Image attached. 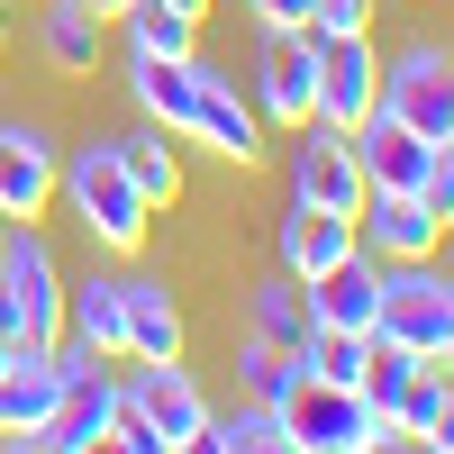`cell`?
<instances>
[{"label":"cell","instance_id":"cell-1","mask_svg":"<svg viewBox=\"0 0 454 454\" xmlns=\"http://www.w3.org/2000/svg\"><path fill=\"white\" fill-rule=\"evenodd\" d=\"M128 91H137V109L155 119L164 137H192V145H209V155H227V164H254L263 155V128H254V109L237 100V82H227L218 64H200V55H128Z\"/></svg>","mask_w":454,"mask_h":454},{"label":"cell","instance_id":"cell-2","mask_svg":"<svg viewBox=\"0 0 454 454\" xmlns=\"http://www.w3.org/2000/svg\"><path fill=\"white\" fill-rule=\"evenodd\" d=\"M55 192L73 200V218L91 227V246H109V254H137V246H145V227H155V200L128 182V164H119V145H109V137L73 145Z\"/></svg>","mask_w":454,"mask_h":454},{"label":"cell","instance_id":"cell-3","mask_svg":"<svg viewBox=\"0 0 454 454\" xmlns=\"http://www.w3.org/2000/svg\"><path fill=\"white\" fill-rule=\"evenodd\" d=\"M0 336L10 346H55L64 336V273H55V246L36 227H0Z\"/></svg>","mask_w":454,"mask_h":454},{"label":"cell","instance_id":"cell-4","mask_svg":"<svg viewBox=\"0 0 454 454\" xmlns=\"http://www.w3.org/2000/svg\"><path fill=\"white\" fill-rule=\"evenodd\" d=\"M282 427H291V454H382V445H409L391 419H372L364 391L318 382V372H300V391L282 400Z\"/></svg>","mask_w":454,"mask_h":454},{"label":"cell","instance_id":"cell-5","mask_svg":"<svg viewBox=\"0 0 454 454\" xmlns=\"http://www.w3.org/2000/svg\"><path fill=\"white\" fill-rule=\"evenodd\" d=\"M372 346H400V355H445V273L419 263H382V309H372Z\"/></svg>","mask_w":454,"mask_h":454},{"label":"cell","instance_id":"cell-6","mask_svg":"<svg viewBox=\"0 0 454 454\" xmlns=\"http://www.w3.org/2000/svg\"><path fill=\"white\" fill-rule=\"evenodd\" d=\"M291 137H300V145H291V200L355 218V209H364V164H355V137H346V128H327V119H300Z\"/></svg>","mask_w":454,"mask_h":454},{"label":"cell","instance_id":"cell-7","mask_svg":"<svg viewBox=\"0 0 454 454\" xmlns=\"http://www.w3.org/2000/svg\"><path fill=\"white\" fill-rule=\"evenodd\" d=\"M382 109L400 128H419L427 145H454V55L445 46H409L382 73Z\"/></svg>","mask_w":454,"mask_h":454},{"label":"cell","instance_id":"cell-8","mask_svg":"<svg viewBox=\"0 0 454 454\" xmlns=\"http://www.w3.org/2000/svg\"><path fill=\"white\" fill-rule=\"evenodd\" d=\"M64 182V145L36 119H0V218H46Z\"/></svg>","mask_w":454,"mask_h":454},{"label":"cell","instance_id":"cell-9","mask_svg":"<svg viewBox=\"0 0 454 454\" xmlns=\"http://www.w3.org/2000/svg\"><path fill=\"white\" fill-rule=\"evenodd\" d=\"M119 400L164 436V454H182V445L200 436V419H209V400H200V382H192V364H182V355L137 364V382H119Z\"/></svg>","mask_w":454,"mask_h":454},{"label":"cell","instance_id":"cell-10","mask_svg":"<svg viewBox=\"0 0 454 454\" xmlns=\"http://www.w3.org/2000/svg\"><path fill=\"white\" fill-rule=\"evenodd\" d=\"M372 100H382V64H372L364 27H346V36H318V91H309V119H327V128H355Z\"/></svg>","mask_w":454,"mask_h":454},{"label":"cell","instance_id":"cell-11","mask_svg":"<svg viewBox=\"0 0 454 454\" xmlns=\"http://www.w3.org/2000/svg\"><path fill=\"white\" fill-rule=\"evenodd\" d=\"M355 237H364V254H372V263H419V254H436V246H445V218H436L419 192H364Z\"/></svg>","mask_w":454,"mask_h":454},{"label":"cell","instance_id":"cell-12","mask_svg":"<svg viewBox=\"0 0 454 454\" xmlns=\"http://www.w3.org/2000/svg\"><path fill=\"white\" fill-rule=\"evenodd\" d=\"M273 254H282V273H291V282H318V273H336L346 254H364V237H355V218H336V209H309V200H291V218H282Z\"/></svg>","mask_w":454,"mask_h":454},{"label":"cell","instance_id":"cell-13","mask_svg":"<svg viewBox=\"0 0 454 454\" xmlns=\"http://www.w3.org/2000/svg\"><path fill=\"white\" fill-rule=\"evenodd\" d=\"M300 291H309V327H327V336H372V309H382V263H372V254H346L336 273L300 282Z\"/></svg>","mask_w":454,"mask_h":454},{"label":"cell","instance_id":"cell-14","mask_svg":"<svg viewBox=\"0 0 454 454\" xmlns=\"http://www.w3.org/2000/svg\"><path fill=\"white\" fill-rule=\"evenodd\" d=\"M309 91H318V27H291L263 46V119L300 128L309 119Z\"/></svg>","mask_w":454,"mask_h":454},{"label":"cell","instance_id":"cell-15","mask_svg":"<svg viewBox=\"0 0 454 454\" xmlns=\"http://www.w3.org/2000/svg\"><path fill=\"white\" fill-rule=\"evenodd\" d=\"M109 427H119V382L91 364L82 382L55 400V419H46V436H36V445H46V454H91V445H109Z\"/></svg>","mask_w":454,"mask_h":454},{"label":"cell","instance_id":"cell-16","mask_svg":"<svg viewBox=\"0 0 454 454\" xmlns=\"http://www.w3.org/2000/svg\"><path fill=\"white\" fill-rule=\"evenodd\" d=\"M119 318H128V355H137V364L182 355V309H173V291H164V282L119 273Z\"/></svg>","mask_w":454,"mask_h":454},{"label":"cell","instance_id":"cell-17","mask_svg":"<svg viewBox=\"0 0 454 454\" xmlns=\"http://www.w3.org/2000/svg\"><path fill=\"white\" fill-rule=\"evenodd\" d=\"M192 445H200V454H291V427H282V409H273V400H237L227 419L209 409Z\"/></svg>","mask_w":454,"mask_h":454},{"label":"cell","instance_id":"cell-18","mask_svg":"<svg viewBox=\"0 0 454 454\" xmlns=\"http://www.w3.org/2000/svg\"><path fill=\"white\" fill-rule=\"evenodd\" d=\"M64 336H82V346L109 364V355H128V318H119V273H91V282H73L64 291Z\"/></svg>","mask_w":454,"mask_h":454},{"label":"cell","instance_id":"cell-19","mask_svg":"<svg viewBox=\"0 0 454 454\" xmlns=\"http://www.w3.org/2000/svg\"><path fill=\"white\" fill-rule=\"evenodd\" d=\"M109 145H119V164H128V182H137V192L155 200V209H173V200H182V155L164 145V128H155V119H145L137 137H109Z\"/></svg>","mask_w":454,"mask_h":454},{"label":"cell","instance_id":"cell-20","mask_svg":"<svg viewBox=\"0 0 454 454\" xmlns=\"http://www.w3.org/2000/svg\"><path fill=\"white\" fill-rule=\"evenodd\" d=\"M119 27H128V55H200V19H182V10H164V0H128L119 10Z\"/></svg>","mask_w":454,"mask_h":454},{"label":"cell","instance_id":"cell-21","mask_svg":"<svg viewBox=\"0 0 454 454\" xmlns=\"http://www.w3.org/2000/svg\"><path fill=\"white\" fill-rule=\"evenodd\" d=\"M100 27H109V19H91L82 0H46V27H36V46H46L64 73H91V64H100Z\"/></svg>","mask_w":454,"mask_h":454},{"label":"cell","instance_id":"cell-22","mask_svg":"<svg viewBox=\"0 0 454 454\" xmlns=\"http://www.w3.org/2000/svg\"><path fill=\"white\" fill-rule=\"evenodd\" d=\"M300 372H309V364H300L291 346H273V336L246 327V346H237V382H246V400H273V409H282V400L300 391Z\"/></svg>","mask_w":454,"mask_h":454},{"label":"cell","instance_id":"cell-23","mask_svg":"<svg viewBox=\"0 0 454 454\" xmlns=\"http://www.w3.org/2000/svg\"><path fill=\"white\" fill-rule=\"evenodd\" d=\"M254 336H273V346H291V355H300V346L318 336V327H309V291H300L291 273L254 282Z\"/></svg>","mask_w":454,"mask_h":454},{"label":"cell","instance_id":"cell-24","mask_svg":"<svg viewBox=\"0 0 454 454\" xmlns=\"http://www.w3.org/2000/svg\"><path fill=\"white\" fill-rule=\"evenodd\" d=\"M300 364L318 372V382H346V391H364V364H372V336H309V346H300Z\"/></svg>","mask_w":454,"mask_h":454},{"label":"cell","instance_id":"cell-25","mask_svg":"<svg viewBox=\"0 0 454 454\" xmlns=\"http://www.w3.org/2000/svg\"><path fill=\"white\" fill-rule=\"evenodd\" d=\"M254 19L263 36H291V27H309V0H254Z\"/></svg>","mask_w":454,"mask_h":454},{"label":"cell","instance_id":"cell-26","mask_svg":"<svg viewBox=\"0 0 454 454\" xmlns=\"http://www.w3.org/2000/svg\"><path fill=\"white\" fill-rule=\"evenodd\" d=\"M419 445H427V454H454V409H445V419H436V427H427Z\"/></svg>","mask_w":454,"mask_h":454},{"label":"cell","instance_id":"cell-27","mask_svg":"<svg viewBox=\"0 0 454 454\" xmlns=\"http://www.w3.org/2000/svg\"><path fill=\"white\" fill-rule=\"evenodd\" d=\"M445 372H454V282H445V355H436Z\"/></svg>","mask_w":454,"mask_h":454},{"label":"cell","instance_id":"cell-28","mask_svg":"<svg viewBox=\"0 0 454 454\" xmlns=\"http://www.w3.org/2000/svg\"><path fill=\"white\" fill-rule=\"evenodd\" d=\"M164 10H182V19H209V0H164Z\"/></svg>","mask_w":454,"mask_h":454},{"label":"cell","instance_id":"cell-29","mask_svg":"<svg viewBox=\"0 0 454 454\" xmlns=\"http://www.w3.org/2000/svg\"><path fill=\"white\" fill-rule=\"evenodd\" d=\"M82 10H91V19H119V10H128V0H82Z\"/></svg>","mask_w":454,"mask_h":454},{"label":"cell","instance_id":"cell-30","mask_svg":"<svg viewBox=\"0 0 454 454\" xmlns=\"http://www.w3.org/2000/svg\"><path fill=\"white\" fill-rule=\"evenodd\" d=\"M10 355H19V346H10V336H0V372H10Z\"/></svg>","mask_w":454,"mask_h":454},{"label":"cell","instance_id":"cell-31","mask_svg":"<svg viewBox=\"0 0 454 454\" xmlns=\"http://www.w3.org/2000/svg\"><path fill=\"white\" fill-rule=\"evenodd\" d=\"M0 55H10V36H0Z\"/></svg>","mask_w":454,"mask_h":454}]
</instances>
